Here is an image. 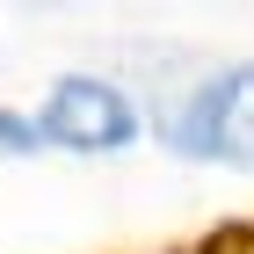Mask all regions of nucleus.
Segmentation results:
<instances>
[{"mask_svg":"<svg viewBox=\"0 0 254 254\" xmlns=\"http://www.w3.org/2000/svg\"><path fill=\"white\" fill-rule=\"evenodd\" d=\"M167 145L218 167H254V65L196 80V95H182L167 117Z\"/></svg>","mask_w":254,"mask_h":254,"instance_id":"obj_1","label":"nucleus"},{"mask_svg":"<svg viewBox=\"0 0 254 254\" xmlns=\"http://www.w3.org/2000/svg\"><path fill=\"white\" fill-rule=\"evenodd\" d=\"M37 138L44 145H73V153H109V145H131L138 138V109L109 80L80 73V80L51 87V102L37 109Z\"/></svg>","mask_w":254,"mask_h":254,"instance_id":"obj_2","label":"nucleus"},{"mask_svg":"<svg viewBox=\"0 0 254 254\" xmlns=\"http://www.w3.org/2000/svg\"><path fill=\"white\" fill-rule=\"evenodd\" d=\"M44 138H37V117H7L0 109V153H37Z\"/></svg>","mask_w":254,"mask_h":254,"instance_id":"obj_3","label":"nucleus"}]
</instances>
